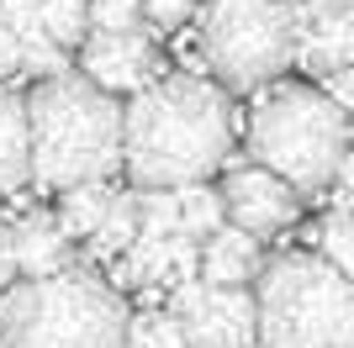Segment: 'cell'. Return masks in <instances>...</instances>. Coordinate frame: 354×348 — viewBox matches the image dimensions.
<instances>
[{
	"label": "cell",
	"instance_id": "6da1fadb",
	"mask_svg": "<svg viewBox=\"0 0 354 348\" xmlns=\"http://www.w3.org/2000/svg\"><path fill=\"white\" fill-rule=\"evenodd\" d=\"M233 153L227 90L196 74L153 79L122 106V164L138 190L201 185Z\"/></svg>",
	"mask_w": 354,
	"mask_h": 348
},
{
	"label": "cell",
	"instance_id": "7a4b0ae2",
	"mask_svg": "<svg viewBox=\"0 0 354 348\" xmlns=\"http://www.w3.org/2000/svg\"><path fill=\"white\" fill-rule=\"evenodd\" d=\"M27 174L48 190L90 185L122 164V106L117 95L80 79V74H53L37 79L27 101Z\"/></svg>",
	"mask_w": 354,
	"mask_h": 348
},
{
	"label": "cell",
	"instance_id": "3957f363",
	"mask_svg": "<svg viewBox=\"0 0 354 348\" xmlns=\"http://www.w3.org/2000/svg\"><path fill=\"white\" fill-rule=\"evenodd\" d=\"M127 301L95 269L69 264L0 290V348H122Z\"/></svg>",
	"mask_w": 354,
	"mask_h": 348
},
{
	"label": "cell",
	"instance_id": "277c9868",
	"mask_svg": "<svg viewBox=\"0 0 354 348\" xmlns=\"http://www.w3.org/2000/svg\"><path fill=\"white\" fill-rule=\"evenodd\" d=\"M254 285V348H354V290L328 259L275 253Z\"/></svg>",
	"mask_w": 354,
	"mask_h": 348
},
{
	"label": "cell",
	"instance_id": "5b68a950",
	"mask_svg": "<svg viewBox=\"0 0 354 348\" xmlns=\"http://www.w3.org/2000/svg\"><path fill=\"white\" fill-rule=\"evenodd\" d=\"M349 122L317 85H270L249 116V153L291 190H323L344 174Z\"/></svg>",
	"mask_w": 354,
	"mask_h": 348
},
{
	"label": "cell",
	"instance_id": "8992f818",
	"mask_svg": "<svg viewBox=\"0 0 354 348\" xmlns=\"http://www.w3.org/2000/svg\"><path fill=\"white\" fill-rule=\"evenodd\" d=\"M196 37L217 90H259L296 64V0H212Z\"/></svg>",
	"mask_w": 354,
	"mask_h": 348
},
{
	"label": "cell",
	"instance_id": "52a82bcc",
	"mask_svg": "<svg viewBox=\"0 0 354 348\" xmlns=\"http://www.w3.org/2000/svg\"><path fill=\"white\" fill-rule=\"evenodd\" d=\"M169 317L180 322L185 348H254V296L217 290L201 280L169 290Z\"/></svg>",
	"mask_w": 354,
	"mask_h": 348
},
{
	"label": "cell",
	"instance_id": "ba28073f",
	"mask_svg": "<svg viewBox=\"0 0 354 348\" xmlns=\"http://www.w3.org/2000/svg\"><path fill=\"white\" fill-rule=\"evenodd\" d=\"M217 201H222V222H233V227L249 232V238H265V232L291 227L296 211H301L296 190L286 185V180H275L270 169H259V164H238V169H227Z\"/></svg>",
	"mask_w": 354,
	"mask_h": 348
},
{
	"label": "cell",
	"instance_id": "9c48e42d",
	"mask_svg": "<svg viewBox=\"0 0 354 348\" xmlns=\"http://www.w3.org/2000/svg\"><path fill=\"white\" fill-rule=\"evenodd\" d=\"M80 79L101 95H138L143 85L159 79V53L143 32H85L80 43Z\"/></svg>",
	"mask_w": 354,
	"mask_h": 348
},
{
	"label": "cell",
	"instance_id": "30bf717a",
	"mask_svg": "<svg viewBox=\"0 0 354 348\" xmlns=\"http://www.w3.org/2000/svg\"><path fill=\"white\" fill-rule=\"evenodd\" d=\"M354 58V0H296V64L312 79L349 69Z\"/></svg>",
	"mask_w": 354,
	"mask_h": 348
},
{
	"label": "cell",
	"instance_id": "8fae6325",
	"mask_svg": "<svg viewBox=\"0 0 354 348\" xmlns=\"http://www.w3.org/2000/svg\"><path fill=\"white\" fill-rule=\"evenodd\" d=\"M259 243L249 232H238L222 222L212 238H201V253H196V269H201V285H217V290H243L254 275H259Z\"/></svg>",
	"mask_w": 354,
	"mask_h": 348
},
{
	"label": "cell",
	"instance_id": "7c38bea8",
	"mask_svg": "<svg viewBox=\"0 0 354 348\" xmlns=\"http://www.w3.org/2000/svg\"><path fill=\"white\" fill-rule=\"evenodd\" d=\"M6 238V253H11V269L27 280H43V275H59L69 269V238L48 217H21L11 227H0Z\"/></svg>",
	"mask_w": 354,
	"mask_h": 348
},
{
	"label": "cell",
	"instance_id": "4fadbf2b",
	"mask_svg": "<svg viewBox=\"0 0 354 348\" xmlns=\"http://www.w3.org/2000/svg\"><path fill=\"white\" fill-rule=\"evenodd\" d=\"M111 190H106V180H90V185H69L59 201V222L53 227L64 232V238H90V232L101 227V217L111 211Z\"/></svg>",
	"mask_w": 354,
	"mask_h": 348
},
{
	"label": "cell",
	"instance_id": "5bb4252c",
	"mask_svg": "<svg viewBox=\"0 0 354 348\" xmlns=\"http://www.w3.org/2000/svg\"><path fill=\"white\" fill-rule=\"evenodd\" d=\"M27 180V116L21 101L0 90V190H16Z\"/></svg>",
	"mask_w": 354,
	"mask_h": 348
},
{
	"label": "cell",
	"instance_id": "9a60e30c",
	"mask_svg": "<svg viewBox=\"0 0 354 348\" xmlns=\"http://www.w3.org/2000/svg\"><path fill=\"white\" fill-rule=\"evenodd\" d=\"M175 195V222H180V232L185 238H212V232L222 227V201H217V190H207V185H180V190H169Z\"/></svg>",
	"mask_w": 354,
	"mask_h": 348
},
{
	"label": "cell",
	"instance_id": "2e32d148",
	"mask_svg": "<svg viewBox=\"0 0 354 348\" xmlns=\"http://www.w3.org/2000/svg\"><path fill=\"white\" fill-rule=\"evenodd\" d=\"M37 27H43V43L53 48H80L85 43V0H37Z\"/></svg>",
	"mask_w": 354,
	"mask_h": 348
},
{
	"label": "cell",
	"instance_id": "e0dca14e",
	"mask_svg": "<svg viewBox=\"0 0 354 348\" xmlns=\"http://www.w3.org/2000/svg\"><path fill=\"white\" fill-rule=\"evenodd\" d=\"M138 238V217H133V195H117L111 201V211L101 217V227L90 232V259H117V253H127Z\"/></svg>",
	"mask_w": 354,
	"mask_h": 348
},
{
	"label": "cell",
	"instance_id": "ac0fdd59",
	"mask_svg": "<svg viewBox=\"0 0 354 348\" xmlns=\"http://www.w3.org/2000/svg\"><path fill=\"white\" fill-rule=\"evenodd\" d=\"M317 259H328L339 275H349L354 269V227H349V201L339 195V206L323 217V253Z\"/></svg>",
	"mask_w": 354,
	"mask_h": 348
},
{
	"label": "cell",
	"instance_id": "d6986e66",
	"mask_svg": "<svg viewBox=\"0 0 354 348\" xmlns=\"http://www.w3.org/2000/svg\"><path fill=\"white\" fill-rule=\"evenodd\" d=\"M122 348H185V338H180V322L169 311H143V317H127Z\"/></svg>",
	"mask_w": 354,
	"mask_h": 348
},
{
	"label": "cell",
	"instance_id": "ffe728a7",
	"mask_svg": "<svg viewBox=\"0 0 354 348\" xmlns=\"http://www.w3.org/2000/svg\"><path fill=\"white\" fill-rule=\"evenodd\" d=\"M133 217H138V238H169V232H180L169 190H143L133 201Z\"/></svg>",
	"mask_w": 354,
	"mask_h": 348
},
{
	"label": "cell",
	"instance_id": "44dd1931",
	"mask_svg": "<svg viewBox=\"0 0 354 348\" xmlns=\"http://www.w3.org/2000/svg\"><path fill=\"white\" fill-rule=\"evenodd\" d=\"M85 21L95 32H133L138 27V0H85Z\"/></svg>",
	"mask_w": 354,
	"mask_h": 348
},
{
	"label": "cell",
	"instance_id": "7402d4cb",
	"mask_svg": "<svg viewBox=\"0 0 354 348\" xmlns=\"http://www.w3.org/2000/svg\"><path fill=\"white\" fill-rule=\"evenodd\" d=\"M0 27L11 32L21 48L43 43V27H37V0H0Z\"/></svg>",
	"mask_w": 354,
	"mask_h": 348
},
{
	"label": "cell",
	"instance_id": "603a6c76",
	"mask_svg": "<svg viewBox=\"0 0 354 348\" xmlns=\"http://www.w3.org/2000/svg\"><path fill=\"white\" fill-rule=\"evenodd\" d=\"M16 74H37V79H53V74H64V48L53 43H32L21 48V69Z\"/></svg>",
	"mask_w": 354,
	"mask_h": 348
},
{
	"label": "cell",
	"instance_id": "cb8c5ba5",
	"mask_svg": "<svg viewBox=\"0 0 354 348\" xmlns=\"http://www.w3.org/2000/svg\"><path fill=\"white\" fill-rule=\"evenodd\" d=\"M196 0H138V16L153 21V27H180V21H191Z\"/></svg>",
	"mask_w": 354,
	"mask_h": 348
},
{
	"label": "cell",
	"instance_id": "d4e9b609",
	"mask_svg": "<svg viewBox=\"0 0 354 348\" xmlns=\"http://www.w3.org/2000/svg\"><path fill=\"white\" fill-rule=\"evenodd\" d=\"M16 69H21V43L0 27V74H16Z\"/></svg>",
	"mask_w": 354,
	"mask_h": 348
},
{
	"label": "cell",
	"instance_id": "484cf974",
	"mask_svg": "<svg viewBox=\"0 0 354 348\" xmlns=\"http://www.w3.org/2000/svg\"><path fill=\"white\" fill-rule=\"evenodd\" d=\"M349 90H354V74L349 69L328 74V101H333V106H349Z\"/></svg>",
	"mask_w": 354,
	"mask_h": 348
},
{
	"label": "cell",
	"instance_id": "4316f807",
	"mask_svg": "<svg viewBox=\"0 0 354 348\" xmlns=\"http://www.w3.org/2000/svg\"><path fill=\"white\" fill-rule=\"evenodd\" d=\"M16 280V269H11V253H6V238H0V290Z\"/></svg>",
	"mask_w": 354,
	"mask_h": 348
}]
</instances>
